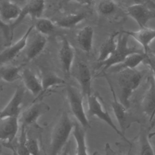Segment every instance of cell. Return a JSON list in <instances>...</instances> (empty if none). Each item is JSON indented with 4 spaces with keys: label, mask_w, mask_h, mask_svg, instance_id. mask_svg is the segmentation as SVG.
<instances>
[{
    "label": "cell",
    "mask_w": 155,
    "mask_h": 155,
    "mask_svg": "<svg viewBox=\"0 0 155 155\" xmlns=\"http://www.w3.org/2000/svg\"><path fill=\"white\" fill-rule=\"evenodd\" d=\"M23 7L25 9L28 16L35 21L42 17L45 8V0H31Z\"/></svg>",
    "instance_id": "27"
},
{
    "label": "cell",
    "mask_w": 155,
    "mask_h": 155,
    "mask_svg": "<svg viewBox=\"0 0 155 155\" xmlns=\"http://www.w3.org/2000/svg\"><path fill=\"white\" fill-rule=\"evenodd\" d=\"M123 32L132 37L142 47V50L145 54L152 53L150 44L155 39V28L145 27L140 28L137 31L122 30Z\"/></svg>",
    "instance_id": "16"
},
{
    "label": "cell",
    "mask_w": 155,
    "mask_h": 155,
    "mask_svg": "<svg viewBox=\"0 0 155 155\" xmlns=\"http://www.w3.org/2000/svg\"><path fill=\"white\" fill-rule=\"evenodd\" d=\"M25 90L22 86L16 87L9 101L1 110L0 118L5 117H19Z\"/></svg>",
    "instance_id": "12"
},
{
    "label": "cell",
    "mask_w": 155,
    "mask_h": 155,
    "mask_svg": "<svg viewBox=\"0 0 155 155\" xmlns=\"http://www.w3.org/2000/svg\"><path fill=\"white\" fill-rule=\"evenodd\" d=\"M26 146L30 155H39L40 149L38 141L33 137L27 136L26 140Z\"/></svg>",
    "instance_id": "31"
},
{
    "label": "cell",
    "mask_w": 155,
    "mask_h": 155,
    "mask_svg": "<svg viewBox=\"0 0 155 155\" xmlns=\"http://www.w3.org/2000/svg\"><path fill=\"white\" fill-rule=\"evenodd\" d=\"M22 7L10 0L1 3L0 8L1 22L9 24L16 21L20 16Z\"/></svg>",
    "instance_id": "18"
},
{
    "label": "cell",
    "mask_w": 155,
    "mask_h": 155,
    "mask_svg": "<svg viewBox=\"0 0 155 155\" xmlns=\"http://www.w3.org/2000/svg\"><path fill=\"white\" fill-rule=\"evenodd\" d=\"M70 146L69 143H68L65 145V147L64 148V149L62 150V151L59 153V155H70Z\"/></svg>",
    "instance_id": "35"
},
{
    "label": "cell",
    "mask_w": 155,
    "mask_h": 155,
    "mask_svg": "<svg viewBox=\"0 0 155 155\" xmlns=\"http://www.w3.org/2000/svg\"><path fill=\"white\" fill-rule=\"evenodd\" d=\"M34 29V25H30L22 37L13 44L5 47L1 53V65L7 64L14 59L23 50L26 48L29 37Z\"/></svg>",
    "instance_id": "9"
},
{
    "label": "cell",
    "mask_w": 155,
    "mask_h": 155,
    "mask_svg": "<svg viewBox=\"0 0 155 155\" xmlns=\"http://www.w3.org/2000/svg\"><path fill=\"white\" fill-rule=\"evenodd\" d=\"M143 63L148 65L149 67H155V54L151 53L147 54Z\"/></svg>",
    "instance_id": "32"
},
{
    "label": "cell",
    "mask_w": 155,
    "mask_h": 155,
    "mask_svg": "<svg viewBox=\"0 0 155 155\" xmlns=\"http://www.w3.org/2000/svg\"><path fill=\"white\" fill-rule=\"evenodd\" d=\"M129 36L123 32L120 31L118 36L117 45L114 53L105 61L97 64L98 68L102 67V72L122 62L128 56L139 53H144L142 49L137 48L135 47H131L128 45Z\"/></svg>",
    "instance_id": "3"
},
{
    "label": "cell",
    "mask_w": 155,
    "mask_h": 155,
    "mask_svg": "<svg viewBox=\"0 0 155 155\" xmlns=\"http://www.w3.org/2000/svg\"><path fill=\"white\" fill-rule=\"evenodd\" d=\"M126 14L137 23L140 28L147 27L148 22L155 19V11L148 7L145 3L127 7Z\"/></svg>",
    "instance_id": "10"
},
{
    "label": "cell",
    "mask_w": 155,
    "mask_h": 155,
    "mask_svg": "<svg viewBox=\"0 0 155 155\" xmlns=\"http://www.w3.org/2000/svg\"><path fill=\"white\" fill-rule=\"evenodd\" d=\"M19 120L17 117H5L0 119V137L5 145L10 144L19 129Z\"/></svg>",
    "instance_id": "14"
},
{
    "label": "cell",
    "mask_w": 155,
    "mask_h": 155,
    "mask_svg": "<svg viewBox=\"0 0 155 155\" xmlns=\"http://www.w3.org/2000/svg\"><path fill=\"white\" fill-rule=\"evenodd\" d=\"M74 77L79 84L84 97L92 94V74L88 65L83 61H79L74 70Z\"/></svg>",
    "instance_id": "11"
},
{
    "label": "cell",
    "mask_w": 155,
    "mask_h": 155,
    "mask_svg": "<svg viewBox=\"0 0 155 155\" xmlns=\"http://www.w3.org/2000/svg\"><path fill=\"white\" fill-rule=\"evenodd\" d=\"M75 121H73L69 114L64 111L53 126L49 142L48 155H59L65 145L70 134L73 132Z\"/></svg>",
    "instance_id": "1"
},
{
    "label": "cell",
    "mask_w": 155,
    "mask_h": 155,
    "mask_svg": "<svg viewBox=\"0 0 155 155\" xmlns=\"http://www.w3.org/2000/svg\"><path fill=\"white\" fill-rule=\"evenodd\" d=\"M146 55L144 53H134L128 56L122 62L111 68L114 71L119 72L126 69H134L141 63L143 62Z\"/></svg>",
    "instance_id": "25"
},
{
    "label": "cell",
    "mask_w": 155,
    "mask_h": 155,
    "mask_svg": "<svg viewBox=\"0 0 155 155\" xmlns=\"http://www.w3.org/2000/svg\"><path fill=\"white\" fill-rule=\"evenodd\" d=\"M20 136L16 147V153L17 155H30L26 146V140L27 138V128L21 125Z\"/></svg>",
    "instance_id": "30"
},
{
    "label": "cell",
    "mask_w": 155,
    "mask_h": 155,
    "mask_svg": "<svg viewBox=\"0 0 155 155\" xmlns=\"http://www.w3.org/2000/svg\"><path fill=\"white\" fill-rule=\"evenodd\" d=\"M58 56L63 71L65 74L70 75L74 61L75 51L70 42L65 38H63L61 41Z\"/></svg>",
    "instance_id": "15"
},
{
    "label": "cell",
    "mask_w": 155,
    "mask_h": 155,
    "mask_svg": "<svg viewBox=\"0 0 155 155\" xmlns=\"http://www.w3.org/2000/svg\"><path fill=\"white\" fill-rule=\"evenodd\" d=\"M151 71H152V73H153V79L155 81V67H150Z\"/></svg>",
    "instance_id": "39"
},
{
    "label": "cell",
    "mask_w": 155,
    "mask_h": 155,
    "mask_svg": "<svg viewBox=\"0 0 155 155\" xmlns=\"http://www.w3.org/2000/svg\"><path fill=\"white\" fill-rule=\"evenodd\" d=\"M50 110V106L42 101L33 102L19 116L21 125L26 128L29 126H35L39 128L40 127L38 124V119Z\"/></svg>",
    "instance_id": "8"
},
{
    "label": "cell",
    "mask_w": 155,
    "mask_h": 155,
    "mask_svg": "<svg viewBox=\"0 0 155 155\" xmlns=\"http://www.w3.org/2000/svg\"><path fill=\"white\" fill-rule=\"evenodd\" d=\"M41 79L42 86V91L37 99L45 94L51 88L58 85H63L66 84V82L64 79L56 73L50 71H44L42 74ZM37 99L36 100H37ZM36 100H35V101Z\"/></svg>",
    "instance_id": "24"
},
{
    "label": "cell",
    "mask_w": 155,
    "mask_h": 155,
    "mask_svg": "<svg viewBox=\"0 0 155 155\" xmlns=\"http://www.w3.org/2000/svg\"><path fill=\"white\" fill-rule=\"evenodd\" d=\"M67 97L70 109L76 120L84 128H91L87 114L85 113L83 104L84 96L76 87L67 85L66 87Z\"/></svg>",
    "instance_id": "5"
},
{
    "label": "cell",
    "mask_w": 155,
    "mask_h": 155,
    "mask_svg": "<svg viewBox=\"0 0 155 155\" xmlns=\"http://www.w3.org/2000/svg\"><path fill=\"white\" fill-rule=\"evenodd\" d=\"M10 1H12V2L17 4L18 5H19L21 7H24L27 4V3L28 2L27 0H10Z\"/></svg>",
    "instance_id": "37"
},
{
    "label": "cell",
    "mask_w": 155,
    "mask_h": 155,
    "mask_svg": "<svg viewBox=\"0 0 155 155\" xmlns=\"http://www.w3.org/2000/svg\"><path fill=\"white\" fill-rule=\"evenodd\" d=\"M142 71L126 69L118 72V84L120 90V102L128 109L130 99L133 92L139 87L143 77Z\"/></svg>",
    "instance_id": "2"
},
{
    "label": "cell",
    "mask_w": 155,
    "mask_h": 155,
    "mask_svg": "<svg viewBox=\"0 0 155 155\" xmlns=\"http://www.w3.org/2000/svg\"><path fill=\"white\" fill-rule=\"evenodd\" d=\"M35 31L34 36L31 38L29 37L25 48V58L28 62L36 58L44 51L47 43L46 36L37 32L36 30Z\"/></svg>",
    "instance_id": "17"
},
{
    "label": "cell",
    "mask_w": 155,
    "mask_h": 155,
    "mask_svg": "<svg viewBox=\"0 0 155 155\" xmlns=\"http://www.w3.org/2000/svg\"><path fill=\"white\" fill-rule=\"evenodd\" d=\"M151 130L150 126L147 127L143 124L140 125L137 135L129 145V153L132 155H155L148 136Z\"/></svg>",
    "instance_id": "7"
},
{
    "label": "cell",
    "mask_w": 155,
    "mask_h": 155,
    "mask_svg": "<svg viewBox=\"0 0 155 155\" xmlns=\"http://www.w3.org/2000/svg\"><path fill=\"white\" fill-rule=\"evenodd\" d=\"M88 111L87 116L88 117L95 116L100 120L104 121L110 126L127 143L130 145L131 140H128L124 136L120 129L114 124L107 108H105L102 98L97 93H92L87 97Z\"/></svg>",
    "instance_id": "4"
},
{
    "label": "cell",
    "mask_w": 155,
    "mask_h": 155,
    "mask_svg": "<svg viewBox=\"0 0 155 155\" xmlns=\"http://www.w3.org/2000/svg\"><path fill=\"white\" fill-rule=\"evenodd\" d=\"M35 30L45 36L51 35L55 29L56 24L50 19L46 18H39L35 20Z\"/></svg>",
    "instance_id": "29"
},
{
    "label": "cell",
    "mask_w": 155,
    "mask_h": 155,
    "mask_svg": "<svg viewBox=\"0 0 155 155\" xmlns=\"http://www.w3.org/2000/svg\"><path fill=\"white\" fill-rule=\"evenodd\" d=\"M86 130L75 120L72 132L76 145L75 155H89L86 143Z\"/></svg>",
    "instance_id": "22"
},
{
    "label": "cell",
    "mask_w": 155,
    "mask_h": 155,
    "mask_svg": "<svg viewBox=\"0 0 155 155\" xmlns=\"http://www.w3.org/2000/svg\"><path fill=\"white\" fill-rule=\"evenodd\" d=\"M106 80L108 84L112 96L113 101L111 102V107L113 109V113L116 118L119 129L122 134L125 136L126 130L131 126V125L134 122H140L139 119L134 117L128 111V108H126L124 105L118 100L114 88L111 84L110 79L106 76L105 73H104Z\"/></svg>",
    "instance_id": "6"
},
{
    "label": "cell",
    "mask_w": 155,
    "mask_h": 155,
    "mask_svg": "<svg viewBox=\"0 0 155 155\" xmlns=\"http://www.w3.org/2000/svg\"><path fill=\"white\" fill-rule=\"evenodd\" d=\"M154 126H155V120H154V123H153V128Z\"/></svg>",
    "instance_id": "42"
},
{
    "label": "cell",
    "mask_w": 155,
    "mask_h": 155,
    "mask_svg": "<svg viewBox=\"0 0 155 155\" xmlns=\"http://www.w3.org/2000/svg\"><path fill=\"white\" fill-rule=\"evenodd\" d=\"M24 65H13L7 64H1L0 68L1 78L5 82L12 83L22 78Z\"/></svg>",
    "instance_id": "23"
},
{
    "label": "cell",
    "mask_w": 155,
    "mask_h": 155,
    "mask_svg": "<svg viewBox=\"0 0 155 155\" xmlns=\"http://www.w3.org/2000/svg\"><path fill=\"white\" fill-rule=\"evenodd\" d=\"M145 4L147 5L148 7L155 11V2L153 0H145Z\"/></svg>",
    "instance_id": "36"
},
{
    "label": "cell",
    "mask_w": 155,
    "mask_h": 155,
    "mask_svg": "<svg viewBox=\"0 0 155 155\" xmlns=\"http://www.w3.org/2000/svg\"><path fill=\"white\" fill-rule=\"evenodd\" d=\"M22 79L25 88L28 90L33 96H37V99L42 91L41 79H39L33 71L28 68L23 69Z\"/></svg>",
    "instance_id": "19"
},
{
    "label": "cell",
    "mask_w": 155,
    "mask_h": 155,
    "mask_svg": "<svg viewBox=\"0 0 155 155\" xmlns=\"http://www.w3.org/2000/svg\"><path fill=\"white\" fill-rule=\"evenodd\" d=\"M119 34L120 31L113 32L101 45L97 58V64L105 61L114 53L117 45V39Z\"/></svg>",
    "instance_id": "20"
},
{
    "label": "cell",
    "mask_w": 155,
    "mask_h": 155,
    "mask_svg": "<svg viewBox=\"0 0 155 155\" xmlns=\"http://www.w3.org/2000/svg\"><path fill=\"white\" fill-rule=\"evenodd\" d=\"M86 16V14L83 12L68 14L58 19L55 22V24L62 28H73L84 21Z\"/></svg>",
    "instance_id": "26"
},
{
    "label": "cell",
    "mask_w": 155,
    "mask_h": 155,
    "mask_svg": "<svg viewBox=\"0 0 155 155\" xmlns=\"http://www.w3.org/2000/svg\"><path fill=\"white\" fill-rule=\"evenodd\" d=\"M141 108L146 117H148L150 128L155 120V81L153 76L149 78V86L141 102Z\"/></svg>",
    "instance_id": "13"
},
{
    "label": "cell",
    "mask_w": 155,
    "mask_h": 155,
    "mask_svg": "<svg viewBox=\"0 0 155 155\" xmlns=\"http://www.w3.org/2000/svg\"><path fill=\"white\" fill-rule=\"evenodd\" d=\"M154 136H155V131L150 133L149 134H148V136H149V138H150V139H151V138H152L153 137H154Z\"/></svg>",
    "instance_id": "40"
},
{
    "label": "cell",
    "mask_w": 155,
    "mask_h": 155,
    "mask_svg": "<svg viewBox=\"0 0 155 155\" xmlns=\"http://www.w3.org/2000/svg\"><path fill=\"white\" fill-rule=\"evenodd\" d=\"M94 29L90 25H86L79 30L76 35V41L80 48L85 53L91 52L93 45Z\"/></svg>",
    "instance_id": "21"
},
{
    "label": "cell",
    "mask_w": 155,
    "mask_h": 155,
    "mask_svg": "<svg viewBox=\"0 0 155 155\" xmlns=\"http://www.w3.org/2000/svg\"><path fill=\"white\" fill-rule=\"evenodd\" d=\"M93 155H101V154L99 152H97V151H94V152L93 153Z\"/></svg>",
    "instance_id": "41"
},
{
    "label": "cell",
    "mask_w": 155,
    "mask_h": 155,
    "mask_svg": "<svg viewBox=\"0 0 155 155\" xmlns=\"http://www.w3.org/2000/svg\"><path fill=\"white\" fill-rule=\"evenodd\" d=\"M82 3H83L85 5H90L92 4L93 0H79Z\"/></svg>",
    "instance_id": "38"
},
{
    "label": "cell",
    "mask_w": 155,
    "mask_h": 155,
    "mask_svg": "<svg viewBox=\"0 0 155 155\" xmlns=\"http://www.w3.org/2000/svg\"><path fill=\"white\" fill-rule=\"evenodd\" d=\"M123 1L125 3L127 4V7H128L133 4L145 3V0H123Z\"/></svg>",
    "instance_id": "34"
},
{
    "label": "cell",
    "mask_w": 155,
    "mask_h": 155,
    "mask_svg": "<svg viewBox=\"0 0 155 155\" xmlns=\"http://www.w3.org/2000/svg\"><path fill=\"white\" fill-rule=\"evenodd\" d=\"M97 13L104 17H110L119 12V7L114 0H99L96 5Z\"/></svg>",
    "instance_id": "28"
},
{
    "label": "cell",
    "mask_w": 155,
    "mask_h": 155,
    "mask_svg": "<svg viewBox=\"0 0 155 155\" xmlns=\"http://www.w3.org/2000/svg\"><path fill=\"white\" fill-rule=\"evenodd\" d=\"M105 155H122V154H117L116 152L113 151V150L111 148L109 143H106L105 146Z\"/></svg>",
    "instance_id": "33"
}]
</instances>
